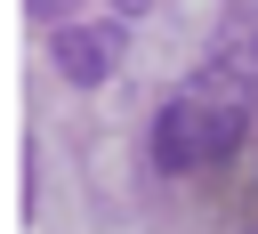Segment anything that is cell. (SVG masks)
<instances>
[{
  "label": "cell",
  "mask_w": 258,
  "mask_h": 234,
  "mask_svg": "<svg viewBox=\"0 0 258 234\" xmlns=\"http://www.w3.org/2000/svg\"><path fill=\"white\" fill-rule=\"evenodd\" d=\"M250 105H258V97H250L234 73L202 65V73L153 113V169L185 178V169H202V161H234L242 137H250Z\"/></svg>",
  "instance_id": "cell-1"
},
{
  "label": "cell",
  "mask_w": 258,
  "mask_h": 234,
  "mask_svg": "<svg viewBox=\"0 0 258 234\" xmlns=\"http://www.w3.org/2000/svg\"><path fill=\"white\" fill-rule=\"evenodd\" d=\"M113 65H121V24H56V73L73 89L113 81Z\"/></svg>",
  "instance_id": "cell-2"
},
{
  "label": "cell",
  "mask_w": 258,
  "mask_h": 234,
  "mask_svg": "<svg viewBox=\"0 0 258 234\" xmlns=\"http://www.w3.org/2000/svg\"><path fill=\"white\" fill-rule=\"evenodd\" d=\"M210 65H218V73H234V81L258 97V8H234V16L218 24V40H210Z\"/></svg>",
  "instance_id": "cell-3"
},
{
  "label": "cell",
  "mask_w": 258,
  "mask_h": 234,
  "mask_svg": "<svg viewBox=\"0 0 258 234\" xmlns=\"http://www.w3.org/2000/svg\"><path fill=\"white\" fill-rule=\"evenodd\" d=\"M24 8H32L40 24H73V0H24Z\"/></svg>",
  "instance_id": "cell-4"
},
{
  "label": "cell",
  "mask_w": 258,
  "mask_h": 234,
  "mask_svg": "<svg viewBox=\"0 0 258 234\" xmlns=\"http://www.w3.org/2000/svg\"><path fill=\"white\" fill-rule=\"evenodd\" d=\"M145 8H153V0H113V16H145Z\"/></svg>",
  "instance_id": "cell-5"
}]
</instances>
